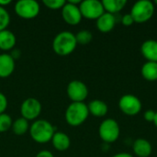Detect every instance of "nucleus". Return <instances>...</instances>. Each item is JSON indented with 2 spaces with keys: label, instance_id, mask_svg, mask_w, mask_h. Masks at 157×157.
Listing matches in <instances>:
<instances>
[{
  "label": "nucleus",
  "instance_id": "nucleus-1",
  "mask_svg": "<svg viewBox=\"0 0 157 157\" xmlns=\"http://www.w3.org/2000/svg\"><path fill=\"white\" fill-rule=\"evenodd\" d=\"M77 46L75 34L71 31L59 32L52 40L53 52L61 56H66L74 52Z\"/></svg>",
  "mask_w": 157,
  "mask_h": 157
},
{
  "label": "nucleus",
  "instance_id": "nucleus-2",
  "mask_svg": "<svg viewBox=\"0 0 157 157\" xmlns=\"http://www.w3.org/2000/svg\"><path fill=\"white\" fill-rule=\"evenodd\" d=\"M55 132L54 126L46 120H36L29 126L30 137L38 144H47L51 142Z\"/></svg>",
  "mask_w": 157,
  "mask_h": 157
},
{
  "label": "nucleus",
  "instance_id": "nucleus-3",
  "mask_svg": "<svg viewBox=\"0 0 157 157\" xmlns=\"http://www.w3.org/2000/svg\"><path fill=\"white\" fill-rule=\"evenodd\" d=\"M89 111L85 102H72L66 109L64 118L66 122L72 127L82 125L88 118Z\"/></svg>",
  "mask_w": 157,
  "mask_h": 157
},
{
  "label": "nucleus",
  "instance_id": "nucleus-4",
  "mask_svg": "<svg viewBox=\"0 0 157 157\" xmlns=\"http://www.w3.org/2000/svg\"><path fill=\"white\" fill-rule=\"evenodd\" d=\"M155 13V4L150 0H140L133 4L131 9L134 22L138 24L145 23L152 18Z\"/></svg>",
  "mask_w": 157,
  "mask_h": 157
},
{
  "label": "nucleus",
  "instance_id": "nucleus-5",
  "mask_svg": "<svg viewBox=\"0 0 157 157\" xmlns=\"http://www.w3.org/2000/svg\"><path fill=\"white\" fill-rule=\"evenodd\" d=\"M98 135L105 144L115 143L121 135V127L117 121L105 119L98 127Z\"/></svg>",
  "mask_w": 157,
  "mask_h": 157
},
{
  "label": "nucleus",
  "instance_id": "nucleus-6",
  "mask_svg": "<svg viewBox=\"0 0 157 157\" xmlns=\"http://www.w3.org/2000/svg\"><path fill=\"white\" fill-rule=\"evenodd\" d=\"M40 11V4L36 0H18L15 4L16 14L19 17L25 19H31L36 17Z\"/></svg>",
  "mask_w": 157,
  "mask_h": 157
},
{
  "label": "nucleus",
  "instance_id": "nucleus-7",
  "mask_svg": "<svg viewBox=\"0 0 157 157\" xmlns=\"http://www.w3.org/2000/svg\"><path fill=\"white\" fill-rule=\"evenodd\" d=\"M119 109L127 116H135L142 111L143 104L139 98L132 94L123 95L119 100Z\"/></svg>",
  "mask_w": 157,
  "mask_h": 157
},
{
  "label": "nucleus",
  "instance_id": "nucleus-8",
  "mask_svg": "<svg viewBox=\"0 0 157 157\" xmlns=\"http://www.w3.org/2000/svg\"><path fill=\"white\" fill-rule=\"evenodd\" d=\"M79 8L83 17L87 19H98L105 13L102 2L99 0H84L80 3Z\"/></svg>",
  "mask_w": 157,
  "mask_h": 157
},
{
  "label": "nucleus",
  "instance_id": "nucleus-9",
  "mask_svg": "<svg viewBox=\"0 0 157 157\" xmlns=\"http://www.w3.org/2000/svg\"><path fill=\"white\" fill-rule=\"evenodd\" d=\"M66 93L72 102H84L88 96V87L83 81L73 80L67 85Z\"/></svg>",
  "mask_w": 157,
  "mask_h": 157
},
{
  "label": "nucleus",
  "instance_id": "nucleus-10",
  "mask_svg": "<svg viewBox=\"0 0 157 157\" xmlns=\"http://www.w3.org/2000/svg\"><path fill=\"white\" fill-rule=\"evenodd\" d=\"M41 103L35 98H26L20 106V114L21 117L27 121L36 120L41 112Z\"/></svg>",
  "mask_w": 157,
  "mask_h": 157
},
{
  "label": "nucleus",
  "instance_id": "nucleus-11",
  "mask_svg": "<svg viewBox=\"0 0 157 157\" xmlns=\"http://www.w3.org/2000/svg\"><path fill=\"white\" fill-rule=\"evenodd\" d=\"M62 17L63 20L72 26L79 24L82 20V14L79 8V6L66 2L62 8Z\"/></svg>",
  "mask_w": 157,
  "mask_h": 157
},
{
  "label": "nucleus",
  "instance_id": "nucleus-12",
  "mask_svg": "<svg viewBox=\"0 0 157 157\" xmlns=\"http://www.w3.org/2000/svg\"><path fill=\"white\" fill-rule=\"evenodd\" d=\"M117 18L116 15H112L109 13L105 12L102 16H100L96 22L97 29L103 33L110 32L116 26Z\"/></svg>",
  "mask_w": 157,
  "mask_h": 157
},
{
  "label": "nucleus",
  "instance_id": "nucleus-13",
  "mask_svg": "<svg viewBox=\"0 0 157 157\" xmlns=\"http://www.w3.org/2000/svg\"><path fill=\"white\" fill-rule=\"evenodd\" d=\"M16 63L10 53H0V78L10 76L15 71Z\"/></svg>",
  "mask_w": 157,
  "mask_h": 157
},
{
  "label": "nucleus",
  "instance_id": "nucleus-14",
  "mask_svg": "<svg viewBox=\"0 0 157 157\" xmlns=\"http://www.w3.org/2000/svg\"><path fill=\"white\" fill-rule=\"evenodd\" d=\"M133 154L138 157H149L152 155L153 146L151 143L144 138H138L132 144Z\"/></svg>",
  "mask_w": 157,
  "mask_h": 157
},
{
  "label": "nucleus",
  "instance_id": "nucleus-15",
  "mask_svg": "<svg viewBox=\"0 0 157 157\" xmlns=\"http://www.w3.org/2000/svg\"><path fill=\"white\" fill-rule=\"evenodd\" d=\"M141 53L147 62L157 63V40H147L141 45Z\"/></svg>",
  "mask_w": 157,
  "mask_h": 157
},
{
  "label": "nucleus",
  "instance_id": "nucleus-16",
  "mask_svg": "<svg viewBox=\"0 0 157 157\" xmlns=\"http://www.w3.org/2000/svg\"><path fill=\"white\" fill-rule=\"evenodd\" d=\"M51 142H52L54 149L59 152H64V151L68 150L71 145L70 137L63 132H59V131L55 132Z\"/></svg>",
  "mask_w": 157,
  "mask_h": 157
},
{
  "label": "nucleus",
  "instance_id": "nucleus-17",
  "mask_svg": "<svg viewBox=\"0 0 157 157\" xmlns=\"http://www.w3.org/2000/svg\"><path fill=\"white\" fill-rule=\"evenodd\" d=\"M17 43L16 35L9 29H4L0 31V50L12 51Z\"/></svg>",
  "mask_w": 157,
  "mask_h": 157
},
{
  "label": "nucleus",
  "instance_id": "nucleus-18",
  "mask_svg": "<svg viewBox=\"0 0 157 157\" xmlns=\"http://www.w3.org/2000/svg\"><path fill=\"white\" fill-rule=\"evenodd\" d=\"M87 108H88L89 114H91L95 117H98V118L106 116L109 111V107H108L107 103L100 99L91 100L88 103Z\"/></svg>",
  "mask_w": 157,
  "mask_h": 157
},
{
  "label": "nucleus",
  "instance_id": "nucleus-19",
  "mask_svg": "<svg viewBox=\"0 0 157 157\" xmlns=\"http://www.w3.org/2000/svg\"><path fill=\"white\" fill-rule=\"evenodd\" d=\"M141 74L143 77L150 82L157 81V63L146 62L141 68Z\"/></svg>",
  "mask_w": 157,
  "mask_h": 157
},
{
  "label": "nucleus",
  "instance_id": "nucleus-20",
  "mask_svg": "<svg viewBox=\"0 0 157 157\" xmlns=\"http://www.w3.org/2000/svg\"><path fill=\"white\" fill-rule=\"evenodd\" d=\"M101 2L105 12L112 15L121 11L127 4L126 0H103Z\"/></svg>",
  "mask_w": 157,
  "mask_h": 157
},
{
  "label": "nucleus",
  "instance_id": "nucleus-21",
  "mask_svg": "<svg viewBox=\"0 0 157 157\" xmlns=\"http://www.w3.org/2000/svg\"><path fill=\"white\" fill-rule=\"evenodd\" d=\"M29 126L30 125L29 123V121L20 117L13 121L11 129L14 134L20 136V135H24L29 131Z\"/></svg>",
  "mask_w": 157,
  "mask_h": 157
},
{
  "label": "nucleus",
  "instance_id": "nucleus-22",
  "mask_svg": "<svg viewBox=\"0 0 157 157\" xmlns=\"http://www.w3.org/2000/svg\"><path fill=\"white\" fill-rule=\"evenodd\" d=\"M75 39H76L77 44L86 45L91 42L93 39V34L91 31L87 29H82L75 34Z\"/></svg>",
  "mask_w": 157,
  "mask_h": 157
},
{
  "label": "nucleus",
  "instance_id": "nucleus-23",
  "mask_svg": "<svg viewBox=\"0 0 157 157\" xmlns=\"http://www.w3.org/2000/svg\"><path fill=\"white\" fill-rule=\"evenodd\" d=\"M12 123H13V121L10 115L6 114V112L0 114V133L6 132L9 129H11Z\"/></svg>",
  "mask_w": 157,
  "mask_h": 157
},
{
  "label": "nucleus",
  "instance_id": "nucleus-24",
  "mask_svg": "<svg viewBox=\"0 0 157 157\" xmlns=\"http://www.w3.org/2000/svg\"><path fill=\"white\" fill-rule=\"evenodd\" d=\"M10 23V15L6 7L0 6V31L6 29Z\"/></svg>",
  "mask_w": 157,
  "mask_h": 157
},
{
  "label": "nucleus",
  "instance_id": "nucleus-25",
  "mask_svg": "<svg viewBox=\"0 0 157 157\" xmlns=\"http://www.w3.org/2000/svg\"><path fill=\"white\" fill-rule=\"evenodd\" d=\"M42 3L47 8L57 10V9H62L63 6L65 5L66 1L64 0H43Z\"/></svg>",
  "mask_w": 157,
  "mask_h": 157
},
{
  "label": "nucleus",
  "instance_id": "nucleus-26",
  "mask_svg": "<svg viewBox=\"0 0 157 157\" xmlns=\"http://www.w3.org/2000/svg\"><path fill=\"white\" fill-rule=\"evenodd\" d=\"M121 22L122 23V25L126 26V27H129V26H132L134 22V19L132 17V16L128 13V14H124L122 17H121Z\"/></svg>",
  "mask_w": 157,
  "mask_h": 157
},
{
  "label": "nucleus",
  "instance_id": "nucleus-27",
  "mask_svg": "<svg viewBox=\"0 0 157 157\" xmlns=\"http://www.w3.org/2000/svg\"><path fill=\"white\" fill-rule=\"evenodd\" d=\"M7 105H8V101L6 97L5 96V94L0 92V114L5 113V111L7 109Z\"/></svg>",
  "mask_w": 157,
  "mask_h": 157
},
{
  "label": "nucleus",
  "instance_id": "nucleus-28",
  "mask_svg": "<svg viewBox=\"0 0 157 157\" xmlns=\"http://www.w3.org/2000/svg\"><path fill=\"white\" fill-rule=\"evenodd\" d=\"M155 112L156 111H155L153 109H147L144 114V120L146 121H149V122H154L155 118Z\"/></svg>",
  "mask_w": 157,
  "mask_h": 157
},
{
  "label": "nucleus",
  "instance_id": "nucleus-29",
  "mask_svg": "<svg viewBox=\"0 0 157 157\" xmlns=\"http://www.w3.org/2000/svg\"><path fill=\"white\" fill-rule=\"evenodd\" d=\"M35 157H54V156H53V155H52V152H50V151H48V150H42V151L39 152V153L37 154V155H36Z\"/></svg>",
  "mask_w": 157,
  "mask_h": 157
},
{
  "label": "nucleus",
  "instance_id": "nucleus-30",
  "mask_svg": "<svg viewBox=\"0 0 157 157\" xmlns=\"http://www.w3.org/2000/svg\"><path fill=\"white\" fill-rule=\"evenodd\" d=\"M10 55H11L12 58L16 61L17 59H18V58L20 57L21 52H20V51H19L18 49H13L12 52H11V53H10Z\"/></svg>",
  "mask_w": 157,
  "mask_h": 157
},
{
  "label": "nucleus",
  "instance_id": "nucleus-31",
  "mask_svg": "<svg viewBox=\"0 0 157 157\" xmlns=\"http://www.w3.org/2000/svg\"><path fill=\"white\" fill-rule=\"evenodd\" d=\"M111 157H134L132 155L126 153V152H121V153H118L116 155H114L113 156Z\"/></svg>",
  "mask_w": 157,
  "mask_h": 157
},
{
  "label": "nucleus",
  "instance_id": "nucleus-32",
  "mask_svg": "<svg viewBox=\"0 0 157 157\" xmlns=\"http://www.w3.org/2000/svg\"><path fill=\"white\" fill-rule=\"evenodd\" d=\"M11 3H12V0H0V6L6 7Z\"/></svg>",
  "mask_w": 157,
  "mask_h": 157
},
{
  "label": "nucleus",
  "instance_id": "nucleus-33",
  "mask_svg": "<svg viewBox=\"0 0 157 157\" xmlns=\"http://www.w3.org/2000/svg\"><path fill=\"white\" fill-rule=\"evenodd\" d=\"M154 124L155 125V127L157 128V111L155 112V121H154Z\"/></svg>",
  "mask_w": 157,
  "mask_h": 157
},
{
  "label": "nucleus",
  "instance_id": "nucleus-34",
  "mask_svg": "<svg viewBox=\"0 0 157 157\" xmlns=\"http://www.w3.org/2000/svg\"><path fill=\"white\" fill-rule=\"evenodd\" d=\"M154 4H155V5L157 6V0H155V3H154Z\"/></svg>",
  "mask_w": 157,
  "mask_h": 157
}]
</instances>
